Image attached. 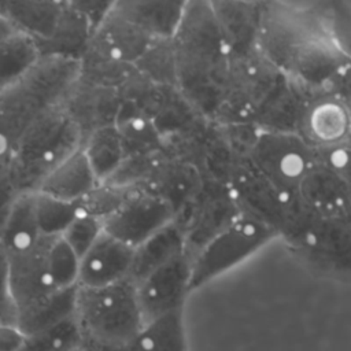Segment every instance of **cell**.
Instances as JSON below:
<instances>
[{
  "label": "cell",
  "mask_w": 351,
  "mask_h": 351,
  "mask_svg": "<svg viewBox=\"0 0 351 351\" xmlns=\"http://www.w3.org/2000/svg\"><path fill=\"white\" fill-rule=\"evenodd\" d=\"M16 195H18V192L14 189L8 177L0 178V236H1L3 225L5 222L7 214H8L10 207Z\"/></svg>",
  "instance_id": "41"
},
{
  "label": "cell",
  "mask_w": 351,
  "mask_h": 351,
  "mask_svg": "<svg viewBox=\"0 0 351 351\" xmlns=\"http://www.w3.org/2000/svg\"><path fill=\"white\" fill-rule=\"evenodd\" d=\"M230 58H245L259 51L261 3L211 1Z\"/></svg>",
  "instance_id": "17"
},
{
  "label": "cell",
  "mask_w": 351,
  "mask_h": 351,
  "mask_svg": "<svg viewBox=\"0 0 351 351\" xmlns=\"http://www.w3.org/2000/svg\"><path fill=\"white\" fill-rule=\"evenodd\" d=\"M75 318L84 350H128L144 325L136 285L129 281L77 288Z\"/></svg>",
  "instance_id": "4"
},
{
  "label": "cell",
  "mask_w": 351,
  "mask_h": 351,
  "mask_svg": "<svg viewBox=\"0 0 351 351\" xmlns=\"http://www.w3.org/2000/svg\"><path fill=\"white\" fill-rule=\"evenodd\" d=\"M177 211L147 186H133L123 204L104 222V232L136 248L174 221Z\"/></svg>",
  "instance_id": "9"
},
{
  "label": "cell",
  "mask_w": 351,
  "mask_h": 351,
  "mask_svg": "<svg viewBox=\"0 0 351 351\" xmlns=\"http://www.w3.org/2000/svg\"><path fill=\"white\" fill-rule=\"evenodd\" d=\"M104 232L103 221L90 215L81 214L62 234L63 240L73 248V251L82 258L95 241Z\"/></svg>",
  "instance_id": "35"
},
{
  "label": "cell",
  "mask_w": 351,
  "mask_h": 351,
  "mask_svg": "<svg viewBox=\"0 0 351 351\" xmlns=\"http://www.w3.org/2000/svg\"><path fill=\"white\" fill-rule=\"evenodd\" d=\"M184 252H186L185 232L173 221L134 248L129 281L137 285L152 271Z\"/></svg>",
  "instance_id": "20"
},
{
  "label": "cell",
  "mask_w": 351,
  "mask_h": 351,
  "mask_svg": "<svg viewBox=\"0 0 351 351\" xmlns=\"http://www.w3.org/2000/svg\"><path fill=\"white\" fill-rule=\"evenodd\" d=\"M81 258L63 240L53 237L48 250V266L55 287L60 291L78 287Z\"/></svg>",
  "instance_id": "32"
},
{
  "label": "cell",
  "mask_w": 351,
  "mask_h": 351,
  "mask_svg": "<svg viewBox=\"0 0 351 351\" xmlns=\"http://www.w3.org/2000/svg\"><path fill=\"white\" fill-rule=\"evenodd\" d=\"M82 149L100 184L111 180L128 158L123 138L114 123L92 130L85 137Z\"/></svg>",
  "instance_id": "25"
},
{
  "label": "cell",
  "mask_w": 351,
  "mask_h": 351,
  "mask_svg": "<svg viewBox=\"0 0 351 351\" xmlns=\"http://www.w3.org/2000/svg\"><path fill=\"white\" fill-rule=\"evenodd\" d=\"M63 8L64 1H0V15L37 44L48 41L55 34Z\"/></svg>",
  "instance_id": "21"
},
{
  "label": "cell",
  "mask_w": 351,
  "mask_h": 351,
  "mask_svg": "<svg viewBox=\"0 0 351 351\" xmlns=\"http://www.w3.org/2000/svg\"><path fill=\"white\" fill-rule=\"evenodd\" d=\"M41 59L38 44L22 32L0 41V92L21 81Z\"/></svg>",
  "instance_id": "27"
},
{
  "label": "cell",
  "mask_w": 351,
  "mask_h": 351,
  "mask_svg": "<svg viewBox=\"0 0 351 351\" xmlns=\"http://www.w3.org/2000/svg\"><path fill=\"white\" fill-rule=\"evenodd\" d=\"M318 7L335 44L351 60V8L343 1H328Z\"/></svg>",
  "instance_id": "34"
},
{
  "label": "cell",
  "mask_w": 351,
  "mask_h": 351,
  "mask_svg": "<svg viewBox=\"0 0 351 351\" xmlns=\"http://www.w3.org/2000/svg\"><path fill=\"white\" fill-rule=\"evenodd\" d=\"M43 234L36 210V192L18 193L3 225L0 243L8 255L34 247Z\"/></svg>",
  "instance_id": "23"
},
{
  "label": "cell",
  "mask_w": 351,
  "mask_h": 351,
  "mask_svg": "<svg viewBox=\"0 0 351 351\" xmlns=\"http://www.w3.org/2000/svg\"><path fill=\"white\" fill-rule=\"evenodd\" d=\"M186 1L133 0L115 1L114 11L137 29L158 40H173L180 29Z\"/></svg>",
  "instance_id": "19"
},
{
  "label": "cell",
  "mask_w": 351,
  "mask_h": 351,
  "mask_svg": "<svg viewBox=\"0 0 351 351\" xmlns=\"http://www.w3.org/2000/svg\"><path fill=\"white\" fill-rule=\"evenodd\" d=\"M71 4L75 7V10L84 16L86 23L89 25L93 33L99 29V26L104 22V19L108 16L114 7V1H93V0H80V1H71Z\"/></svg>",
  "instance_id": "38"
},
{
  "label": "cell",
  "mask_w": 351,
  "mask_h": 351,
  "mask_svg": "<svg viewBox=\"0 0 351 351\" xmlns=\"http://www.w3.org/2000/svg\"><path fill=\"white\" fill-rule=\"evenodd\" d=\"M274 237L278 234L267 225L239 214L192 258L191 292L240 265Z\"/></svg>",
  "instance_id": "6"
},
{
  "label": "cell",
  "mask_w": 351,
  "mask_h": 351,
  "mask_svg": "<svg viewBox=\"0 0 351 351\" xmlns=\"http://www.w3.org/2000/svg\"><path fill=\"white\" fill-rule=\"evenodd\" d=\"M0 325H16V311L10 292L8 254L0 243Z\"/></svg>",
  "instance_id": "36"
},
{
  "label": "cell",
  "mask_w": 351,
  "mask_h": 351,
  "mask_svg": "<svg viewBox=\"0 0 351 351\" xmlns=\"http://www.w3.org/2000/svg\"><path fill=\"white\" fill-rule=\"evenodd\" d=\"M134 248L103 232L81 258L78 287L97 288L129 280Z\"/></svg>",
  "instance_id": "15"
},
{
  "label": "cell",
  "mask_w": 351,
  "mask_h": 351,
  "mask_svg": "<svg viewBox=\"0 0 351 351\" xmlns=\"http://www.w3.org/2000/svg\"><path fill=\"white\" fill-rule=\"evenodd\" d=\"M258 45L281 73L315 89L326 88L348 62L335 44L318 4L299 8L261 3Z\"/></svg>",
  "instance_id": "1"
},
{
  "label": "cell",
  "mask_w": 351,
  "mask_h": 351,
  "mask_svg": "<svg viewBox=\"0 0 351 351\" xmlns=\"http://www.w3.org/2000/svg\"><path fill=\"white\" fill-rule=\"evenodd\" d=\"M317 90L287 75L258 107L252 123L261 130L298 133L308 99Z\"/></svg>",
  "instance_id": "16"
},
{
  "label": "cell",
  "mask_w": 351,
  "mask_h": 351,
  "mask_svg": "<svg viewBox=\"0 0 351 351\" xmlns=\"http://www.w3.org/2000/svg\"><path fill=\"white\" fill-rule=\"evenodd\" d=\"M173 44L178 90L195 110L214 119L228 86L230 53L211 1H186Z\"/></svg>",
  "instance_id": "2"
},
{
  "label": "cell",
  "mask_w": 351,
  "mask_h": 351,
  "mask_svg": "<svg viewBox=\"0 0 351 351\" xmlns=\"http://www.w3.org/2000/svg\"><path fill=\"white\" fill-rule=\"evenodd\" d=\"M77 351H85V350H82V348H81V350H77Z\"/></svg>",
  "instance_id": "42"
},
{
  "label": "cell",
  "mask_w": 351,
  "mask_h": 351,
  "mask_svg": "<svg viewBox=\"0 0 351 351\" xmlns=\"http://www.w3.org/2000/svg\"><path fill=\"white\" fill-rule=\"evenodd\" d=\"M128 351H189L184 308L145 322Z\"/></svg>",
  "instance_id": "26"
},
{
  "label": "cell",
  "mask_w": 351,
  "mask_h": 351,
  "mask_svg": "<svg viewBox=\"0 0 351 351\" xmlns=\"http://www.w3.org/2000/svg\"><path fill=\"white\" fill-rule=\"evenodd\" d=\"M229 189L240 214L267 225L280 237L295 196L280 191L245 159L237 163Z\"/></svg>",
  "instance_id": "10"
},
{
  "label": "cell",
  "mask_w": 351,
  "mask_h": 351,
  "mask_svg": "<svg viewBox=\"0 0 351 351\" xmlns=\"http://www.w3.org/2000/svg\"><path fill=\"white\" fill-rule=\"evenodd\" d=\"M99 184L81 147L49 173L37 192L67 202H78Z\"/></svg>",
  "instance_id": "22"
},
{
  "label": "cell",
  "mask_w": 351,
  "mask_h": 351,
  "mask_svg": "<svg viewBox=\"0 0 351 351\" xmlns=\"http://www.w3.org/2000/svg\"><path fill=\"white\" fill-rule=\"evenodd\" d=\"M133 67L156 86L178 89V70L173 40L154 41Z\"/></svg>",
  "instance_id": "28"
},
{
  "label": "cell",
  "mask_w": 351,
  "mask_h": 351,
  "mask_svg": "<svg viewBox=\"0 0 351 351\" xmlns=\"http://www.w3.org/2000/svg\"><path fill=\"white\" fill-rule=\"evenodd\" d=\"M53 237L41 240L27 251L8 255L10 292L16 318L49 300L58 289L48 266V250Z\"/></svg>",
  "instance_id": "11"
},
{
  "label": "cell",
  "mask_w": 351,
  "mask_h": 351,
  "mask_svg": "<svg viewBox=\"0 0 351 351\" xmlns=\"http://www.w3.org/2000/svg\"><path fill=\"white\" fill-rule=\"evenodd\" d=\"M92 30L84 16L75 10L71 1H64L63 14L55 34L45 43H40L41 56H60L82 60L88 52Z\"/></svg>",
  "instance_id": "24"
},
{
  "label": "cell",
  "mask_w": 351,
  "mask_h": 351,
  "mask_svg": "<svg viewBox=\"0 0 351 351\" xmlns=\"http://www.w3.org/2000/svg\"><path fill=\"white\" fill-rule=\"evenodd\" d=\"M36 210L41 234L59 237L81 215L78 202H67L36 192Z\"/></svg>",
  "instance_id": "30"
},
{
  "label": "cell",
  "mask_w": 351,
  "mask_h": 351,
  "mask_svg": "<svg viewBox=\"0 0 351 351\" xmlns=\"http://www.w3.org/2000/svg\"><path fill=\"white\" fill-rule=\"evenodd\" d=\"M77 288L78 287L59 291L37 308L18 317L16 326L26 336H32L69 317H73L75 314Z\"/></svg>",
  "instance_id": "29"
},
{
  "label": "cell",
  "mask_w": 351,
  "mask_h": 351,
  "mask_svg": "<svg viewBox=\"0 0 351 351\" xmlns=\"http://www.w3.org/2000/svg\"><path fill=\"white\" fill-rule=\"evenodd\" d=\"M80 77V60L41 56L21 81L0 92V178L7 177L30 125L48 108L63 104Z\"/></svg>",
  "instance_id": "3"
},
{
  "label": "cell",
  "mask_w": 351,
  "mask_h": 351,
  "mask_svg": "<svg viewBox=\"0 0 351 351\" xmlns=\"http://www.w3.org/2000/svg\"><path fill=\"white\" fill-rule=\"evenodd\" d=\"M85 134L63 104L44 111L21 138L8 180L18 193L37 192L49 173L82 147Z\"/></svg>",
  "instance_id": "5"
},
{
  "label": "cell",
  "mask_w": 351,
  "mask_h": 351,
  "mask_svg": "<svg viewBox=\"0 0 351 351\" xmlns=\"http://www.w3.org/2000/svg\"><path fill=\"white\" fill-rule=\"evenodd\" d=\"M317 155L318 160L325 163L351 185V143L325 151H317Z\"/></svg>",
  "instance_id": "37"
},
{
  "label": "cell",
  "mask_w": 351,
  "mask_h": 351,
  "mask_svg": "<svg viewBox=\"0 0 351 351\" xmlns=\"http://www.w3.org/2000/svg\"><path fill=\"white\" fill-rule=\"evenodd\" d=\"M326 89L351 108V60L340 69Z\"/></svg>",
  "instance_id": "39"
},
{
  "label": "cell",
  "mask_w": 351,
  "mask_h": 351,
  "mask_svg": "<svg viewBox=\"0 0 351 351\" xmlns=\"http://www.w3.org/2000/svg\"><path fill=\"white\" fill-rule=\"evenodd\" d=\"M298 196L314 211L329 217L351 218V185L318 160L304 177Z\"/></svg>",
  "instance_id": "18"
},
{
  "label": "cell",
  "mask_w": 351,
  "mask_h": 351,
  "mask_svg": "<svg viewBox=\"0 0 351 351\" xmlns=\"http://www.w3.org/2000/svg\"><path fill=\"white\" fill-rule=\"evenodd\" d=\"M27 336L16 325H0V351H23Z\"/></svg>",
  "instance_id": "40"
},
{
  "label": "cell",
  "mask_w": 351,
  "mask_h": 351,
  "mask_svg": "<svg viewBox=\"0 0 351 351\" xmlns=\"http://www.w3.org/2000/svg\"><path fill=\"white\" fill-rule=\"evenodd\" d=\"M84 347V336L75 314L41 332L27 336L23 351H77Z\"/></svg>",
  "instance_id": "31"
},
{
  "label": "cell",
  "mask_w": 351,
  "mask_h": 351,
  "mask_svg": "<svg viewBox=\"0 0 351 351\" xmlns=\"http://www.w3.org/2000/svg\"><path fill=\"white\" fill-rule=\"evenodd\" d=\"M292 250L318 273L351 280V218L317 213Z\"/></svg>",
  "instance_id": "8"
},
{
  "label": "cell",
  "mask_w": 351,
  "mask_h": 351,
  "mask_svg": "<svg viewBox=\"0 0 351 351\" xmlns=\"http://www.w3.org/2000/svg\"><path fill=\"white\" fill-rule=\"evenodd\" d=\"M245 160L280 191L296 196L317 162V151L299 133L259 129Z\"/></svg>",
  "instance_id": "7"
},
{
  "label": "cell",
  "mask_w": 351,
  "mask_h": 351,
  "mask_svg": "<svg viewBox=\"0 0 351 351\" xmlns=\"http://www.w3.org/2000/svg\"><path fill=\"white\" fill-rule=\"evenodd\" d=\"M132 188L118 186L110 182L99 184L86 196L78 200L80 211L81 214L90 215L104 222L123 204Z\"/></svg>",
  "instance_id": "33"
},
{
  "label": "cell",
  "mask_w": 351,
  "mask_h": 351,
  "mask_svg": "<svg viewBox=\"0 0 351 351\" xmlns=\"http://www.w3.org/2000/svg\"><path fill=\"white\" fill-rule=\"evenodd\" d=\"M298 133L315 149L351 143V108L326 88L317 89L304 108Z\"/></svg>",
  "instance_id": "13"
},
{
  "label": "cell",
  "mask_w": 351,
  "mask_h": 351,
  "mask_svg": "<svg viewBox=\"0 0 351 351\" xmlns=\"http://www.w3.org/2000/svg\"><path fill=\"white\" fill-rule=\"evenodd\" d=\"M192 258L184 252L165 263L136 285L144 324L182 310L191 292Z\"/></svg>",
  "instance_id": "12"
},
{
  "label": "cell",
  "mask_w": 351,
  "mask_h": 351,
  "mask_svg": "<svg viewBox=\"0 0 351 351\" xmlns=\"http://www.w3.org/2000/svg\"><path fill=\"white\" fill-rule=\"evenodd\" d=\"M115 3V1H114ZM154 40L114 11L93 33L88 53L122 66H134Z\"/></svg>",
  "instance_id": "14"
}]
</instances>
